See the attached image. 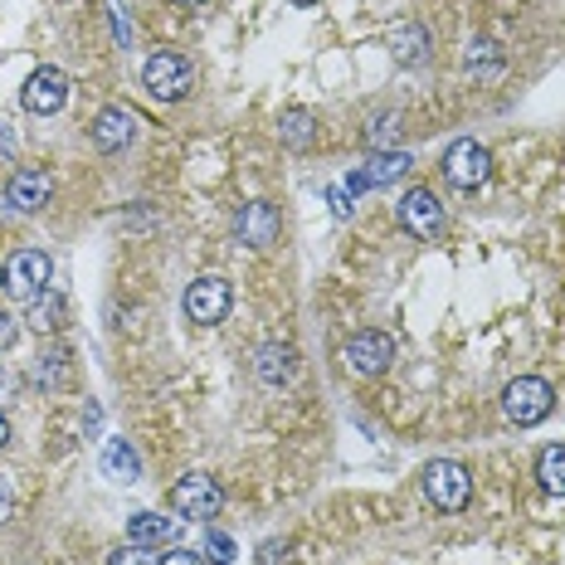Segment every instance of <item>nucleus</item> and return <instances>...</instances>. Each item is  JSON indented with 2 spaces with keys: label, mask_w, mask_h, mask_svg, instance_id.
<instances>
[{
  "label": "nucleus",
  "mask_w": 565,
  "mask_h": 565,
  "mask_svg": "<svg viewBox=\"0 0 565 565\" xmlns=\"http://www.w3.org/2000/svg\"><path fill=\"white\" fill-rule=\"evenodd\" d=\"M10 508H15V492H10V478L0 473V522H10Z\"/></svg>",
  "instance_id": "obj_30"
},
{
  "label": "nucleus",
  "mask_w": 565,
  "mask_h": 565,
  "mask_svg": "<svg viewBox=\"0 0 565 565\" xmlns=\"http://www.w3.org/2000/svg\"><path fill=\"white\" fill-rule=\"evenodd\" d=\"M210 551H215V561H234V541L225 532H210Z\"/></svg>",
  "instance_id": "obj_29"
},
{
  "label": "nucleus",
  "mask_w": 565,
  "mask_h": 565,
  "mask_svg": "<svg viewBox=\"0 0 565 565\" xmlns=\"http://www.w3.org/2000/svg\"><path fill=\"white\" fill-rule=\"evenodd\" d=\"M171 536H175V522L161 512H137L127 522V541H137V546H167Z\"/></svg>",
  "instance_id": "obj_16"
},
{
  "label": "nucleus",
  "mask_w": 565,
  "mask_h": 565,
  "mask_svg": "<svg viewBox=\"0 0 565 565\" xmlns=\"http://www.w3.org/2000/svg\"><path fill=\"white\" fill-rule=\"evenodd\" d=\"M258 565H288V541H268V546L258 551Z\"/></svg>",
  "instance_id": "obj_27"
},
{
  "label": "nucleus",
  "mask_w": 565,
  "mask_h": 565,
  "mask_svg": "<svg viewBox=\"0 0 565 565\" xmlns=\"http://www.w3.org/2000/svg\"><path fill=\"white\" fill-rule=\"evenodd\" d=\"M498 64H502V54H498V44H492V40H473V44H468V54H463L468 74H492Z\"/></svg>",
  "instance_id": "obj_22"
},
{
  "label": "nucleus",
  "mask_w": 565,
  "mask_h": 565,
  "mask_svg": "<svg viewBox=\"0 0 565 565\" xmlns=\"http://www.w3.org/2000/svg\"><path fill=\"white\" fill-rule=\"evenodd\" d=\"M10 439V424H6V415H0V444H6Z\"/></svg>",
  "instance_id": "obj_33"
},
{
  "label": "nucleus",
  "mask_w": 565,
  "mask_h": 565,
  "mask_svg": "<svg viewBox=\"0 0 565 565\" xmlns=\"http://www.w3.org/2000/svg\"><path fill=\"white\" fill-rule=\"evenodd\" d=\"M108 565H161V556H151L147 546H137V541H132V546H117L108 556Z\"/></svg>",
  "instance_id": "obj_24"
},
{
  "label": "nucleus",
  "mask_w": 565,
  "mask_h": 565,
  "mask_svg": "<svg viewBox=\"0 0 565 565\" xmlns=\"http://www.w3.org/2000/svg\"><path fill=\"white\" fill-rule=\"evenodd\" d=\"M137 137V113L132 108H103L98 117H93V147L98 151H122L127 141Z\"/></svg>",
  "instance_id": "obj_13"
},
{
  "label": "nucleus",
  "mask_w": 565,
  "mask_h": 565,
  "mask_svg": "<svg viewBox=\"0 0 565 565\" xmlns=\"http://www.w3.org/2000/svg\"><path fill=\"white\" fill-rule=\"evenodd\" d=\"M278 230H282V220L268 200H249V205L239 210V220H234V234H239L249 249H268V244L278 239Z\"/></svg>",
  "instance_id": "obj_11"
},
{
  "label": "nucleus",
  "mask_w": 565,
  "mask_h": 565,
  "mask_svg": "<svg viewBox=\"0 0 565 565\" xmlns=\"http://www.w3.org/2000/svg\"><path fill=\"white\" fill-rule=\"evenodd\" d=\"M230 302H234V288H230V278H220V274H200L191 288H185V317L200 327L225 322Z\"/></svg>",
  "instance_id": "obj_7"
},
{
  "label": "nucleus",
  "mask_w": 565,
  "mask_h": 565,
  "mask_svg": "<svg viewBox=\"0 0 565 565\" xmlns=\"http://www.w3.org/2000/svg\"><path fill=\"white\" fill-rule=\"evenodd\" d=\"M50 195H54V185H50V175L44 171H15L6 181V200H10V210H20V215H34V210H44L50 205Z\"/></svg>",
  "instance_id": "obj_12"
},
{
  "label": "nucleus",
  "mask_w": 565,
  "mask_h": 565,
  "mask_svg": "<svg viewBox=\"0 0 565 565\" xmlns=\"http://www.w3.org/2000/svg\"><path fill=\"white\" fill-rule=\"evenodd\" d=\"M424 498L439 512H463L468 498H473V478H468V468L454 463V458H434V463L424 468Z\"/></svg>",
  "instance_id": "obj_3"
},
{
  "label": "nucleus",
  "mask_w": 565,
  "mask_h": 565,
  "mask_svg": "<svg viewBox=\"0 0 565 565\" xmlns=\"http://www.w3.org/2000/svg\"><path fill=\"white\" fill-rule=\"evenodd\" d=\"M488 175H492V157L473 137H458L454 147L444 151V181H449L454 191H478Z\"/></svg>",
  "instance_id": "obj_5"
},
{
  "label": "nucleus",
  "mask_w": 565,
  "mask_h": 565,
  "mask_svg": "<svg viewBox=\"0 0 565 565\" xmlns=\"http://www.w3.org/2000/svg\"><path fill=\"white\" fill-rule=\"evenodd\" d=\"M103 473L117 478V482H137L141 478V458L127 439H108V449H103Z\"/></svg>",
  "instance_id": "obj_17"
},
{
  "label": "nucleus",
  "mask_w": 565,
  "mask_h": 565,
  "mask_svg": "<svg viewBox=\"0 0 565 565\" xmlns=\"http://www.w3.org/2000/svg\"><path fill=\"white\" fill-rule=\"evenodd\" d=\"M391 44H395L399 64H424V54H429V34H424V25H399Z\"/></svg>",
  "instance_id": "obj_21"
},
{
  "label": "nucleus",
  "mask_w": 565,
  "mask_h": 565,
  "mask_svg": "<svg viewBox=\"0 0 565 565\" xmlns=\"http://www.w3.org/2000/svg\"><path fill=\"white\" fill-rule=\"evenodd\" d=\"M405 171H409V157H405V151H371L366 167H361L366 185H395Z\"/></svg>",
  "instance_id": "obj_18"
},
{
  "label": "nucleus",
  "mask_w": 565,
  "mask_h": 565,
  "mask_svg": "<svg viewBox=\"0 0 565 565\" xmlns=\"http://www.w3.org/2000/svg\"><path fill=\"white\" fill-rule=\"evenodd\" d=\"M141 84H147L151 98L181 103L185 93H191V84H195V68H191V58H185V54L161 50V54L147 58V68H141Z\"/></svg>",
  "instance_id": "obj_2"
},
{
  "label": "nucleus",
  "mask_w": 565,
  "mask_h": 565,
  "mask_svg": "<svg viewBox=\"0 0 565 565\" xmlns=\"http://www.w3.org/2000/svg\"><path fill=\"white\" fill-rule=\"evenodd\" d=\"M254 375L264 385H288L292 375H298V351L268 341V347H258V356H254Z\"/></svg>",
  "instance_id": "obj_14"
},
{
  "label": "nucleus",
  "mask_w": 565,
  "mask_h": 565,
  "mask_svg": "<svg viewBox=\"0 0 565 565\" xmlns=\"http://www.w3.org/2000/svg\"><path fill=\"white\" fill-rule=\"evenodd\" d=\"M10 157H15V132H10V127L0 122V167H6Z\"/></svg>",
  "instance_id": "obj_31"
},
{
  "label": "nucleus",
  "mask_w": 565,
  "mask_h": 565,
  "mask_svg": "<svg viewBox=\"0 0 565 565\" xmlns=\"http://www.w3.org/2000/svg\"><path fill=\"white\" fill-rule=\"evenodd\" d=\"M536 478H541V488H546V492L565 498V444H551V449H541Z\"/></svg>",
  "instance_id": "obj_20"
},
{
  "label": "nucleus",
  "mask_w": 565,
  "mask_h": 565,
  "mask_svg": "<svg viewBox=\"0 0 565 565\" xmlns=\"http://www.w3.org/2000/svg\"><path fill=\"white\" fill-rule=\"evenodd\" d=\"M64 317H68L64 292H40V298L30 302V327H34V332H58V327H64Z\"/></svg>",
  "instance_id": "obj_19"
},
{
  "label": "nucleus",
  "mask_w": 565,
  "mask_h": 565,
  "mask_svg": "<svg viewBox=\"0 0 565 565\" xmlns=\"http://www.w3.org/2000/svg\"><path fill=\"white\" fill-rule=\"evenodd\" d=\"M292 6H317V0H292Z\"/></svg>",
  "instance_id": "obj_34"
},
{
  "label": "nucleus",
  "mask_w": 565,
  "mask_h": 565,
  "mask_svg": "<svg viewBox=\"0 0 565 565\" xmlns=\"http://www.w3.org/2000/svg\"><path fill=\"white\" fill-rule=\"evenodd\" d=\"M399 225H405L415 239H439L444 234V205L429 185H415L405 200H399Z\"/></svg>",
  "instance_id": "obj_8"
},
{
  "label": "nucleus",
  "mask_w": 565,
  "mask_h": 565,
  "mask_svg": "<svg viewBox=\"0 0 565 565\" xmlns=\"http://www.w3.org/2000/svg\"><path fill=\"white\" fill-rule=\"evenodd\" d=\"M551 405H556V391H551L541 375H516V381L502 391V415H508L516 429H532L551 415Z\"/></svg>",
  "instance_id": "obj_1"
},
{
  "label": "nucleus",
  "mask_w": 565,
  "mask_h": 565,
  "mask_svg": "<svg viewBox=\"0 0 565 565\" xmlns=\"http://www.w3.org/2000/svg\"><path fill=\"white\" fill-rule=\"evenodd\" d=\"M161 565H205V561H200L195 551H181V546H175L171 556H161Z\"/></svg>",
  "instance_id": "obj_32"
},
{
  "label": "nucleus",
  "mask_w": 565,
  "mask_h": 565,
  "mask_svg": "<svg viewBox=\"0 0 565 565\" xmlns=\"http://www.w3.org/2000/svg\"><path fill=\"white\" fill-rule=\"evenodd\" d=\"M181 6H200V0H181Z\"/></svg>",
  "instance_id": "obj_35"
},
{
  "label": "nucleus",
  "mask_w": 565,
  "mask_h": 565,
  "mask_svg": "<svg viewBox=\"0 0 565 565\" xmlns=\"http://www.w3.org/2000/svg\"><path fill=\"white\" fill-rule=\"evenodd\" d=\"M15 337H20L15 317H10V312H0V351H10V347H15Z\"/></svg>",
  "instance_id": "obj_28"
},
{
  "label": "nucleus",
  "mask_w": 565,
  "mask_h": 565,
  "mask_svg": "<svg viewBox=\"0 0 565 565\" xmlns=\"http://www.w3.org/2000/svg\"><path fill=\"white\" fill-rule=\"evenodd\" d=\"M278 137H282V147L288 151H308L317 141V117L308 108H288L278 117Z\"/></svg>",
  "instance_id": "obj_15"
},
{
  "label": "nucleus",
  "mask_w": 565,
  "mask_h": 565,
  "mask_svg": "<svg viewBox=\"0 0 565 565\" xmlns=\"http://www.w3.org/2000/svg\"><path fill=\"white\" fill-rule=\"evenodd\" d=\"M220 502H225V492L210 473H185L171 488V512L185 516V522H210L220 512Z\"/></svg>",
  "instance_id": "obj_6"
},
{
  "label": "nucleus",
  "mask_w": 565,
  "mask_h": 565,
  "mask_svg": "<svg viewBox=\"0 0 565 565\" xmlns=\"http://www.w3.org/2000/svg\"><path fill=\"white\" fill-rule=\"evenodd\" d=\"M50 278H54L50 254H40V249H20V254H10L0 288H6L15 302H34L44 288H50Z\"/></svg>",
  "instance_id": "obj_4"
},
{
  "label": "nucleus",
  "mask_w": 565,
  "mask_h": 565,
  "mask_svg": "<svg viewBox=\"0 0 565 565\" xmlns=\"http://www.w3.org/2000/svg\"><path fill=\"white\" fill-rule=\"evenodd\" d=\"M391 141H399V117L385 113V117H375V127H371V151H391Z\"/></svg>",
  "instance_id": "obj_23"
},
{
  "label": "nucleus",
  "mask_w": 565,
  "mask_h": 565,
  "mask_svg": "<svg viewBox=\"0 0 565 565\" xmlns=\"http://www.w3.org/2000/svg\"><path fill=\"white\" fill-rule=\"evenodd\" d=\"M64 361H68L64 351H54V356H40V366H34V381H40V385L54 381L58 385V381H64Z\"/></svg>",
  "instance_id": "obj_25"
},
{
  "label": "nucleus",
  "mask_w": 565,
  "mask_h": 565,
  "mask_svg": "<svg viewBox=\"0 0 565 565\" xmlns=\"http://www.w3.org/2000/svg\"><path fill=\"white\" fill-rule=\"evenodd\" d=\"M327 200H332V215L337 220L351 215V191H347V185H327Z\"/></svg>",
  "instance_id": "obj_26"
},
{
  "label": "nucleus",
  "mask_w": 565,
  "mask_h": 565,
  "mask_svg": "<svg viewBox=\"0 0 565 565\" xmlns=\"http://www.w3.org/2000/svg\"><path fill=\"white\" fill-rule=\"evenodd\" d=\"M341 361H347L351 375H381V371L395 361V341L385 337V332H361V337L347 341Z\"/></svg>",
  "instance_id": "obj_9"
},
{
  "label": "nucleus",
  "mask_w": 565,
  "mask_h": 565,
  "mask_svg": "<svg viewBox=\"0 0 565 565\" xmlns=\"http://www.w3.org/2000/svg\"><path fill=\"white\" fill-rule=\"evenodd\" d=\"M0 278H6V264H0Z\"/></svg>",
  "instance_id": "obj_36"
},
{
  "label": "nucleus",
  "mask_w": 565,
  "mask_h": 565,
  "mask_svg": "<svg viewBox=\"0 0 565 565\" xmlns=\"http://www.w3.org/2000/svg\"><path fill=\"white\" fill-rule=\"evenodd\" d=\"M20 103H25L30 113H40V117L58 113L68 103V74H64V68H34L25 93H20Z\"/></svg>",
  "instance_id": "obj_10"
}]
</instances>
